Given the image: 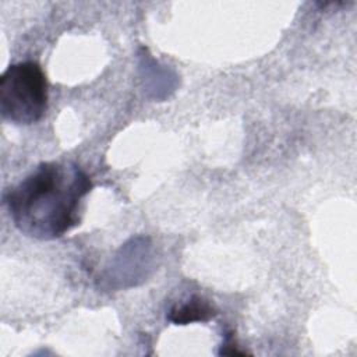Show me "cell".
I'll list each match as a JSON object with an SVG mask.
<instances>
[{
  "label": "cell",
  "mask_w": 357,
  "mask_h": 357,
  "mask_svg": "<svg viewBox=\"0 0 357 357\" xmlns=\"http://www.w3.org/2000/svg\"><path fill=\"white\" fill-rule=\"evenodd\" d=\"M47 79L36 61L11 64L0 78V112L3 119L28 126L47 110Z\"/></svg>",
  "instance_id": "2"
},
{
  "label": "cell",
  "mask_w": 357,
  "mask_h": 357,
  "mask_svg": "<svg viewBox=\"0 0 357 357\" xmlns=\"http://www.w3.org/2000/svg\"><path fill=\"white\" fill-rule=\"evenodd\" d=\"M216 315L213 305L199 297L192 296L187 301L173 305L167 312V319L176 325H187L191 322H205Z\"/></svg>",
  "instance_id": "3"
},
{
  "label": "cell",
  "mask_w": 357,
  "mask_h": 357,
  "mask_svg": "<svg viewBox=\"0 0 357 357\" xmlns=\"http://www.w3.org/2000/svg\"><path fill=\"white\" fill-rule=\"evenodd\" d=\"M91 177L73 162H43L4 192L15 227L36 240H56L79 223Z\"/></svg>",
  "instance_id": "1"
}]
</instances>
